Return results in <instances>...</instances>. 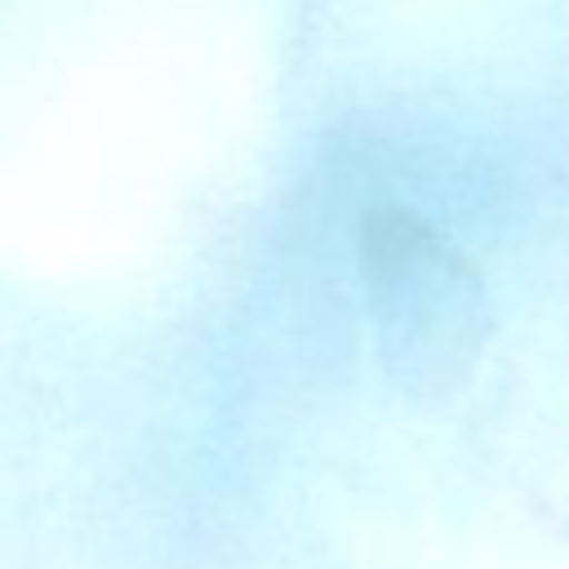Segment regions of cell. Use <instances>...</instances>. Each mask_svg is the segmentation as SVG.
<instances>
[{"label":"cell","mask_w":569,"mask_h":569,"mask_svg":"<svg viewBox=\"0 0 569 569\" xmlns=\"http://www.w3.org/2000/svg\"><path fill=\"white\" fill-rule=\"evenodd\" d=\"M356 249L369 293L378 302L400 293H422L431 284H449L467 267L431 222H422L413 209L400 204L365 209L356 222Z\"/></svg>","instance_id":"cell-1"}]
</instances>
